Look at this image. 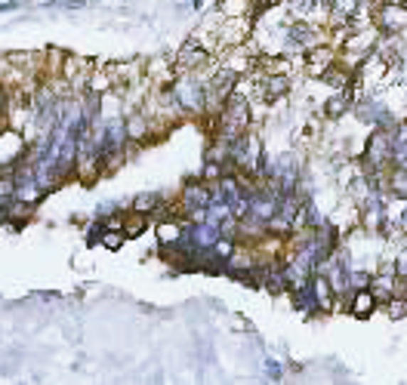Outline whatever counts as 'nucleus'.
Masks as SVG:
<instances>
[{"mask_svg":"<svg viewBox=\"0 0 407 385\" xmlns=\"http://www.w3.org/2000/svg\"><path fill=\"white\" fill-rule=\"evenodd\" d=\"M182 225H176L173 219H164L161 225H157V238H161V247H173V243L182 241Z\"/></svg>","mask_w":407,"mask_h":385,"instance_id":"nucleus-12","label":"nucleus"},{"mask_svg":"<svg viewBox=\"0 0 407 385\" xmlns=\"http://www.w3.org/2000/svg\"><path fill=\"white\" fill-rule=\"evenodd\" d=\"M145 225H148V219H145V213H136L133 210V216L120 225V231H124V238H139V234L145 231Z\"/></svg>","mask_w":407,"mask_h":385,"instance_id":"nucleus-13","label":"nucleus"},{"mask_svg":"<svg viewBox=\"0 0 407 385\" xmlns=\"http://www.w3.org/2000/svg\"><path fill=\"white\" fill-rule=\"evenodd\" d=\"M9 219V201H0V225Z\"/></svg>","mask_w":407,"mask_h":385,"instance_id":"nucleus-20","label":"nucleus"},{"mask_svg":"<svg viewBox=\"0 0 407 385\" xmlns=\"http://www.w3.org/2000/svg\"><path fill=\"white\" fill-rule=\"evenodd\" d=\"M207 62H210V50L201 43V37L194 34V37H189V41L182 43V50L176 53L173 71L176 74H191V71H201Z\"/></svg>","mask_w":407,"mask_h":385,"instance_id":"nucleus-4","label":"nucleus"},{"mask_svg":"<svg viewBox=\"0 0 407 385\" xmlns=\"http://www.w3.org/2000/svg\"><path fill=\"white\" fill-rule=\"evenodd\" d=\"M173 93H176V99H179L185 115H201V111L207 108V83L191 80L189 74L173 83Z\"/></svg>","mask_w":407,"mask_h":385,"instance_id":"nucleus-3","label":"nucleus"},{"mask_svg":"<svg viewBox=\"0 0 407 385\" xmlns=\"http://www.w3.org/2000/svg\"><path fill=\"white\" fill-rule=\"evenodd\" d=\"M349 284H352V290H370V284H374V275H370V271H352Z\"/></svg>","mask_w":407,"mask_h":385,"instance_id":"nucleus-17","label":"nucleus"},{"mask_svg":"<svg viewBox=\"0 0 407 385\" xmlns=\"http://www.w3.org/2000/svg\"><path fill=\"white\" fill-rule=\"evenodd\" d=\"M124 130H127V142H148L154 133V124L145 111H130L124 120Z\"/></svg>","mask_w":407,"mask_h":385,"instance_id":"nucleus-8","label":"nucleus"},{"mask_svg":"<svg viewBox=\"0 0 407 385\" xmlns=\"http://www.w3.org/2000/svg\"><path fill=\"white\" fill-rule=\"evenodd\" d=\"M290 6L296 9V13H312V9L324 6V0H290Z\"/></svg>","mask_w":407,"mask_h":385,"instance_id":"nucleus-19","label":"nucleus"},{"mask_svg":"<svg viewBox=\"0 0 407 385\" xmlns=\"http://www.w3.org/2000/svg\"><path fill=\"white\" fill-rule=\"evenodd\" d=\"M376 308V296L370 290H352V315L355 317H370Z\"/></svg>","mask_w":407,"mask_h":385,"instance_id":"nucleus-9","label":"nucleus"},{"mask_svg":"<svg viewBox=\"0 0 407 385\" xmlns=\"http://www.w3.org/2000/svg\"><path fill=\"white\" fill-rule=\"evenodd\" d=\"M244 130H250V99L235 90L216 111V136L231 142V139L240 136Z\"/></svg>","mask_w":407,"mask_h":385,"instance_id":"nucleus-1","label":"nucleus"},{"mask_svg":"<svg viewBox=\"0 0 407 385\" xmlns=\"http://www.w3.org/2000/svg\"><path fill=\"white\" fill-rule=\"evenodd\" d=\"M284 43H287V50H296V46H314L318 43V28L302 22V19L284 22Z\"/></svg>","mask_w":407,"mask_h":385,"instance_id":"nucleus-5","label":"nucleus"},{"mask_svg":"<svg viewBox=\"0 0 407 385\" xmlns=\"http://www.w3.org/2000/svg\"><path fill=\"white\" fill-rule=\"evenodd\" d=\"M386 315L392 317V321H401V317H407V299L404 296L386 299Z\"/></svg>","mask_w":407,"mask_h":385,"instance_id":"nucleus-14","label":"nucleus"},{"mask_svg":"<svg viewBox=\"0 0 407 385\" xmlns=\"http://www.w3.org/2000/svg\"><path fill=\"white\" fill-rule=\"evenodd\" d=\"M392 154H395V130L376 127L367 139L364 154H361V167H364V173L386 170V167L392 164Z\"/></svg>","mask_w":407,"mask_h":385,"instance_id":"nucleus-2","label":"nucleus"},{"mask_svg":"<svg viewBox=\"0 0 407 385\" xmlns=\"http://www.w3.org/2000/svg\"><path fill=\"white\" fill-rule=\"evenodd\" d=\"M6 99H9V96H6V90L0 87V115H4V111H6Z\"/></svg>","mask_w":407,"mask_h":385,"instance_id":"nucleus-21","label":"nucleus"},{"mask_svg":"<svg viewBox=\"0 0 407 385\" xmlns=\"http://www.w3.org/2000/svg\"><path fill=\"white\" fill-rule=\"evenodd\" d=\"M349 108H352V90H337V96H330L327 105H324V115L337 120V117L346 115Z\"/></svg>","mask_w":407,"mask_h":385,"instance_id":"nucleus-10","label":"nucleus"},{"mask_svg":"<svg viewBox=\"0 0 407 385\" xmlns=\"http://www.w3.org/2000/svg\"><path fill=\"white\" fill-rule=\"evenodd\" d=\"M333 62H337L333 46L314 43V46H309V56H305V71H309V78H324V71H327Z\"/></svg>","mask_w":407,"mask_h":385,"instance_id":"nucleus-6","label":"nucleus"},{"mask_svg":"<svg viewBox=\"0 0 407 385\" xmlns=\"http://www.w3.org/2000/svg\"><path fill=\"white\" fill-rule=\"evenodd\" d=\"M213 201V194H210V182H189L182 189V197H179V204H182V210L185 213H194V210H207Z\"/></svg>","mask_w":407,"mask_h":385,"instance_id":"nucleus-7","label":"nucleus"},{"mask_svg":"<svg viewBox=\"0 0 407 385\" xmlns=\"http://www.w3.org/2000/svg\"><path fill=\"white\" fill-rule=\"evenodd\" d=\"M253 4H256V0H253ZM259 4H268V0H259Z\"/></svg>","mask_w":407,"mask_h":385,"instance_id":"nucleus-24","label":"nucleus"},{"mask_svg":"<svg viewBox=\"0 0 407 385\" xmlns=\"http://www.w3.org/2000/svg\"><path fill=\"white\" fill-rule=\"evenodd\" d=\"M164 206V194L161 191H142V194H136L133 197V210L136 213H157Z\"/></svg>","mask_w":407,"mask_h":385,"instance_id":"nucleus-11","label":"nucleus"},{"mask_svg":"<svg viewBox=\"0 0 407 385\" xmlns=\"http://www.w3.org/2000/svg\"><path fill=\"white\" fill-rule=\"evenodd\" d=\"M253 0H222L219 4V9H222V16H244L247 9L244 6H250Z\"/></svg>","mask_w":407,"mask_h":385,"instance_id":"nucleus-16","label":"nucleus"},{"mask_svg":"<svg viewBox=\"0 0 407 385\" xmlns=\"http://www.w3.org/2000/svg\"><path fill=\"white\" fill-rule=\"evenodd\" d=\"M388 6H398V9H407V0H383Z\"/></svg>","mask_w":407,"mask_h":385,"instance_id":"nucleus-22","label":"nucleus"},{"mask_svg":"<svg viewBox=\"0 0 407 385\" xmlns=\"http://www.w3.org/2000/svg\"><path fill=\"white\" fill-rule=\"evenodd\" d=\"M111 87V74H108V68H102V71H96V74H92V78L87 80V90H92V93H99V96H102V93H105Z\"/></svg>","mask_w":407,"mask_h":385,"instance_id":"nucleus-15","label":"nucleus"},{"mask_svg":"<svg viewBox=\"0 0 407 385\" xmlns=\"http://www.w3.org/2000/svg\"><path fill=\"white\" fill-rule=\"evenodd\" d=\"M18 4H16V0H9V4H0V16H4V13H9V9H16Z\"/></svg>","mask_w":407,"mask_h":385,"instance_id":"nucleus-23","label":"nucleus"},{"mask_svg":"<svg viewBox=\"0 0 407 385\" xmlns=\"http://www.w3.org/2000/svg\"><path fill=\"white\" fill-rule=\"evenodd\" d=\"M120 243H124V231H105V234H102V247H108V250H117L120 247Z\"/></svg>","mask_w":407,"mask_h":385,"instance_id":"nucleus-18","label":"nucleus"}]
</instances>
